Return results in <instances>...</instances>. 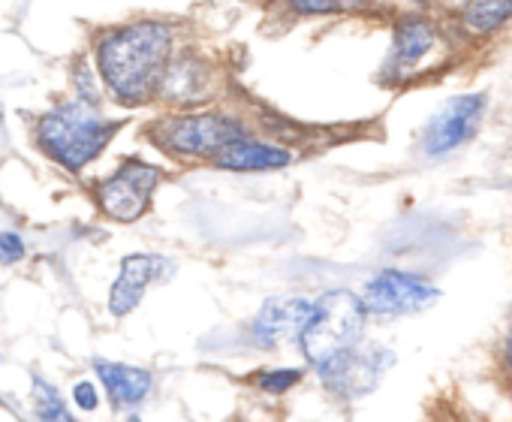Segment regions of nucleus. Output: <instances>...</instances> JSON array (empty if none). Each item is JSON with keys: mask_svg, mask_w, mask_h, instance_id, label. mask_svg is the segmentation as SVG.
I'll return each mask as SVG.
<instances>
[{"mask_svg": "<svg viewBox=\"0 0 512 422\" xmlns=\"http://www.w3.org/2000/svg\"><path fill=\"white\" fill-rule=\"evenodd\" d=\"M94 368H97V374H100V380H103V386H106L115 407H133L151 392V374L145 368L106 362V359H97Z\"/></svg>", "mask_w": 512, "mask_h": 422, "instance_id": "13", "label": "nucleus"}, {"mask_svg": "<svg viewBox=\"0 0 512 422\" xmlns=\"http://www.w3.org/2000/svg\"><path fill=\"white\" fill-rule=\"evenodd\" d=\"M208 88H211V82H208L205 64L190 55L172 61L160 79V91L172 103H196L208 94Z\"/></svg>", "mask_w": 512, "mask_h": 422, "instance_id": "14", "label": "nucleus"}, {"mask_svg": "<svg viewBox=\"0 0 512 422\" xmlns=\"http://www.w3.org/2000/svg\"><path fill=\"white\" fill-rule=\"evenodd\" d=\"M290 4L305 13V16H323V13H347V10H359L368 0H290Z\"/></svg>", "mask_w": 512, "mask_h": 422, "instance_id": "17", "label": "nucleus"}, {"mask_svg": "<svg viewBox=\"0 0 512 422\" xmlns=\"http://www.w3.org/2000/svg\"><path fill=\"white\" fill-rule=\"evenodd\" d=\"M392 353L380 344H356L338 359L317 368L326 389L338 398H359L377 386V380L389 371Z\"/></svg>", "mask_w": 512, "mask_h": 422, "instance_id": "6", "label": "nucleus"}, {"mask_svg": "<svg viewBox=\"0 0 512 422\" xmlns=\"http://www.w3.org/2000/svg\"><path fill=\"white\" fill-rule=\"evenodd\" d=\"M314 311L311 299L293 296V299H269L260 314L253 317L250 335L260 347H278L302 335L308 317Z\"/></svg>", "mask_w": 512, "mask_h": 422, "instance_id": "10", "label": "nucleus"}, {"mask_svg": "<svg viewBox=\"0 0 512 422\" xmlns=\"http://www.w3.org/2000/svg\"><path fill=\"white\" fill-rule=\"evenodd\" d=\"M73 398H76V404L82 407V410H94L97 407V389L91 386V383H76V389H73Z\"/></svg>", "mask_w": 512, "mask_h": 422, "instance_id": "20", "label": "nucleus"}, {"mask_svg": "<svg viewBox=\"0 0 512 422\" xmlns=\"http://www.w3.org/2000/svg\"><path fill=\"white\" fill-rule=\"evenodd\" d=\"M512 16V0H467L461 22L470 34H491Z\"/></svg>", "mask_w": 512, "mask_h": 422, "instance_id": "15", "label": "nucleus"}, {"mask_svg": "<svg viewBox=\"0 0 512 422\" xmlns=\"http://www.w3.org/2000/svg\"><path fill=\"white\" fill-rule=\"evenodd\" d=\"M365 317L368 311L362 305V296H353L347 290H332L320 296L299 335L305 356L317 368H323L326 362L353 350L365 332Z\"/></svg>", "mask_w": 512, "mask_h": 422, "instance_id": "3", "label": "nucleus"}, {"mask_svg": "<svg viewBox=\"0 0 512 422\" xmlns=\"http://www.w3.org/2000/svg\"><path fill=\"white\" fill-rule=\"evenodd\" d=\"M482 115H485V94H464V97L449 100L431 118L425 139H422V151L428 157H440V154L461 148L479 130Z\"/></svg>", "mask_w": 512, "mask_h": 422, "instance_id": "8", "label": "nucleus"}, {"mask_svg": "<svg viewBox=\"0 0 512 422\" xmlns=\"http://www.w3.org/2000/svg\"><path fill=\"white\" fill-rule=\"evenodd\" d=\"M299 380H302V371L299 368H272V371L266 368V371L256 374V386L266 389L269 395H281L290 386H296Z\"/></svg>", "mask_w": 512, "mask_h": 422, "instance_id": "16", "label": "nucleus"}, {"mask_svg": "<svg viewBox=\"0 0 512 422\" xmlns=\"http://www.w3.org/2000/svg\"><path fill=\"white\" fill-rule=\"evenodd\" d=\"M217 166L223 169H235V172H266V169H281L290 163V151L278 148V145H263L250 136H241L235 142H229L217 157Z\"/></svg>", "mask_w": 512, "mask_h": 422, "instance_id": "12", "label": "nucleus"}, {"mask_svg": "<svg viewBox=\"0 0 512 422\" xmlns=\"http://www.w3.org/2000/svg\"><path fill=\"white\" fill-rule=\"evenodd\" d=\"M506 368L512 374V323H509V332H506Z\"/></svg>", "mask_w": 512, "mask_h": 422, "instance_id": "21", "label": "nucleus"}, {"mask_svg": "<svg viewBox=\"0 0 512 422\" xmlns=\"http://www.w3.org/2000/svg\"><path fill=\"white\" fill-rule=\"evenodd\" d=\"M437 43V28L425 19H401L395 25V34H392V52H389V61H386V70L389 76H404L407 70H413Z\"/></svg>", "mask_w": 512, "mask_h": 422, "instance_id": "11", "label": "nucleus"}, {"mask_svg": "<svg viewBox=\"0 0 512 422\" xmlns=\"http://www.w3.org/2000/svg\"><path fill=\"white\" fill-rule=\"evenodd\" d=\"M40 145L67 169H82L91 163L118 133L115 121H106L94 106L70 103L49 112L40 121Z\"/></svg>", "mask_w": 512, "mask_h": 422, "instance_id": "2", "label": "nucleus"}, {"mask_svg": "<svg viewBox=\"0 0 512 422\" xmlns=\"http://www.w3.org/2000/svg\"><path fill=\"white\" fill-rule=\"evenodd\" d=\"M419 4H422V0H419Z\"/></svg>", "mask_w": 512, "mask_h": 422, "instance_id": "22", "label": "nucleus"}, {"mask_svg": "<svg viewBox=\"0 0 512 422\" xmlns=\"http://www.w3.org/2000/svg\"><path fill=\"white\" fill-rule=\"evenodd\" d=\"M241 136H247L244 127L217 112L169 118L154 130V142L178 157H217L229 142Z\"/></svg>", "mask_w": 512, "mask_h": 422, "instance_id": "4", "label": "nucleus"}, {"mask_svg": "<svg viewBox=\"0 0 512 422\" xmlns=\"http://www.w3.org/2000/svg\"><path fill=\"white\" fill-rule=\"evenodd\" d=\"M440 299V290L413 272H398L386 269L374 275L365 290H362V305L374 317H404V314H419L431 308Z\"/></svg>", "mask_w": 512, "mask_h": 422, "instance_id": "5", "label": "nucleus"}, {"mask_svg": "<svg viewBox=\"0 0 512 422\" xmlns=\"http://www.w3.org/2000/svg\"><path fill=\"white\" fill-rule=\"evenodd\" d=\"M25 257V242L19 233H0V263H19Z\"/></svg>", "mask_w": 512, "mask_h": 422, "instance_id": "19", "label": "nucleus"}, {"mask_svg": "<svg viewBox=\"0 0 512 422\" xmlns=\"http://www.w3.org/2000/svg\"><path fill=\"white\" fill-rule=\"evenodd\" d=\"M160 184V169L142 160H127L115 175L97 187V199L115 221H136L145 215L148 199Z\"/></svg>", "mask_w": 512, "mask_h": 422, "instance_id": "7", "label": "nucleus"}, {"mask_svg": "<svg viewBox=\"0 0 512 422\" xmlns=\"http://www.w3.org/2000/svg\"><path fill=\"white\" fill-rule=\"evenodd\" d=\"M175 272V266L166 260V257H157V254H133L121 263V275L118 281L112 284V293H109V311L115 317H124L130 314L145 290L157 281H166L169 275Z\"/></svg>", "mask_w": 512, "mask_h": 422, "instance_id": "9", "label": "nucleus"}, {"mask_svg": "<svg viewBox=\"0 0 512 422\" xmlns=\"http://www.w3.org/2000/svg\"><path fill=\"white\" fill-rule=\"evenodd\" d=\"M37 413L40 419H70V410L64 407L58 392L43 380H37Z\"/></svg>", "mask_w": 512, "mask_h": 422, "instance_id": "18", "label": "nucleus"}, {"mask_svg": "<svg viewBox=\"0 0 512 422\" xmlns=\"http://www.w3.org/2000/svg\"><path fill=\"white\" fill-rule=\"evenodd\" d=\"M172 31L157 22H142L124 31L109 34L100 49V73L121 103H142L169 67Z\"/></svg>", "mask_w": 512, "mask_h": 422, "instance_id": "1", "label": "nucleus"}]
</instances>
